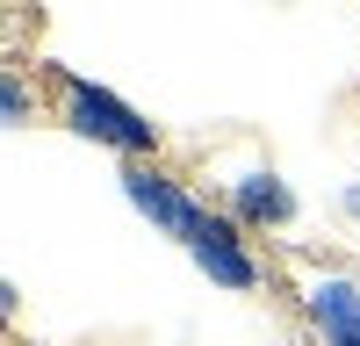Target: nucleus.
I'll list each match as a JSON object with an SVG mask.
<instances>
[{
  "label": "nucleus",
  "mask_w": 360,
  "mask_h": 346,
  "mask_svg": "<svg viewBox=\"0 0 360 346\" xmlns=\"http://www.w3.org/2000/svg\"><path fill=\"white\" fill-rule=\"evenodd\" d=\"M288 217H295V195L274 173H245L231 188V224H288Z\"/></svg>",
  "instance_id": "obj_5"
},
{
  "label": "nucleus",
  "mask_w": 360,
  "mask_h": 346,
  "mask_svg": "<svg viewBox=\"0 0 360 346\" xmlns=\"http://www.w3.org/2000/svg\"><path fill=\"white\" fill-rule=\"evenodd\" d=\"M0 108H8V123H15V130L29 123V86H22V72H8V86H0Z\"/></svg>",
  "instance_id": "obj_6"
},
{
  "label": "nucleus",
  "mask_w": 360,
  "mask_h": 346,
  "mask_svg": "<svg viewBox=\"0 0 360 346\" xmlns=\"http://www.w3.org/2000/svg\"><path fill=\"white\" fill-rule=\"evenodd\" d=\"M123 195H130V202H137V210L152 217L159 231H173V238H188V245H202V238H209V224H217V217H209L188 188H173L166 173H159V166H144V159H137V166H123Z\"/></svg>",
  "instance_id": "obj_2"
},
{
  "label": "nucleus",
  "mask_w": 360,
  "mask_h": 346,
  "mask_svg": "<svg viewBox=\"0 0 360 346\" xmlns=\"http://www.w3.org/2000/svg\"><path fill=\"white\" fill-rule=\"evenodd\" d=\"M188 252H195V267H202L209 281H224V288H252V281H259V267H252V252H245V238H238L231 217H217V224H209V238L188 245Z\"/></svg>",
  "instance_id": "obj_4"
},
{
  "label": "nucleus",
  "mask_w": 360,
  "mask_h": 346,
  "mask_svg": "<svg viewBox=\"0 0 360 346\" xmlns=\"http://www.w3.org/2000/svg\"><path fill=\"white\" fill-rule=\"evenodd\" d=\"M65 123L79 130V137H94V144H108V152H123L130 166L159 144V130L144 123L137 108H123L108 94V86H94V79H65Z\"/></svg>",
  "instance_id": "obj_1"
},
{
  "label": "nucleus",
  "mask_w": 360,
  "mask_h": 346,
  "mask_svg": "<svg viewBox=\"0 0 360 346\" xmlns=\"http://www.w3.org/2000/svg\"><path fill=\"white\" fill-rule=\"evenodd\" d=\"M303 317L324 346H360V281L353 274H317L303 288Z\"/></svg>",
  "instance_id": "obj_3"
}]
</instances>
